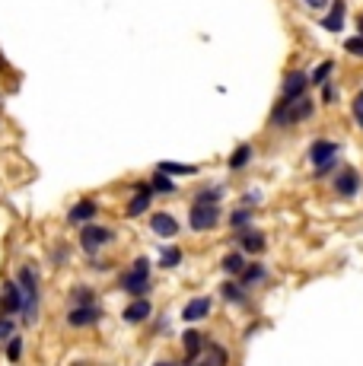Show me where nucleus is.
Instances as JSON below:
<instances>
[{
	"mask_svg": "<svg viewBox=\"0 0 363 366\" xmlns=\"http://www.w3.org/2000/svg\"><path fill=\"white\" fill-rule=\"evenodd\" d=\"M315 115V102L309 96H300V99H284L275 105V111H271V125L275 128H293L300 125V121H309V118Z\"/></svg>",
	"mask_w": 363,
	"mask_h": 366,
	"instance_id": "1",
	"label": "nucleus"
},
{
	"mask_svg": "<svg viewBox=\"0 0 363 366\" xmlns=\"http://www.w3.org/2000/svg\"><path fill=\"white\" fill-rule=\"evenodd\" d=\"M16 283H20V290H22V309H20L22 322L35 325V318H39V271H35L32 264L20 268Z\"/></svg>",
	"mask_w": 363,
	"mask_h": 366,
	"instance_id": "2",
	"label": "nucleus"
},
{
	"mask_svg": "<svg viewBox=\"0 0 363 366\" xmlns=\"http://www.w3.org/2000/svg\"><path fill=\"white\" fill-rule=\"evenodd\" d=\"M338 156H341V144H335V140H312V147H309V163H312L315 175L322 179V175H329L331 169H338Z\"/></svg>",
	"mask_w": 363,
	"mask_h": 366,
	"instance_id": "3",
	"label": "nucleus"
},
{
	"mask_svg": "<svg viewBox=\"0 0 363 366\" xmlns=\"http://www.w3.org/2000/svg\"><path fill=\"white\" fill-rule=\"evenodd\" d=\"M118 287L131 297H147L150 293V262L147 258H138V262L131 264V271H124L118 277Z\"/></svg>",
	"mask_w": 363,
	"mask_h": 366,
	"instance_id": "4",
	"label": "nucleus"
},
{
	"mask_svg": "<svg viewBox=\"0 0 363 366\" xmlns=\"http://www.w3.org/2000/svg\"><path fill=\"white\" fill-rule=\"evenodd\" d=\"M115 239V233H112L109 226H96V223H86V226L80 229V249L86 252V255H96L103 245H109V242Z\"/></svg>",
	"mask_w": 363,
	"mask_h": 366,
	"instance_id": "5",
	"label": "nucleus"
},
{
	"mask_svg": "<svg viewBox=\"0 0 363 366\" xmlns=\"http://www.w3.org/2000/svg\"><path fill=\"white\" fill-rule=\"evenodd\" d=\"M331 188H335L338 198L350 201V198H357V194H360L363 179H360V172H357L354 166H341V169H338V175L331 179Z\"/></svg>",
	"mask_w": 363,
	"mask_h": 366,
	"instance_id": "6",
	"label": "nucleus"
},
{
	"mask_svg": "<svg viewBox=\"0 0 363 366\" xmlns=\"http://www.w3.org/2000/svg\"><path fill=\"white\" fill-rule=\"evenodd\" d=\"M188 223H192L194 233H207V229H213L220 223V204H198V201H194Z\"/></svg>",
	"mask_w": 363,
	"mask_h": 366,
	"instance_id": "7",
	"label": "nucleus"
},
{
	"mask_svg": "<svg viewBox=\"0 0 363 366\" xmlns=\"http://www.w3.org/2000/svg\"><path fill=\"white\" fill-rule=\"evenodd\" d=\"M103 318V309L96 303H74L67 312V325L70 328H89V325H96Z\"/></svg>",
	"mask_w": 363,
	"mask_h": 366,
	"instance_id": "8",
	"label": "nucleus"
},
{
	"mask_svg": "<svg viewBox=\"0 0 363 366\" xmlns=\"http://www.w3.org/2000/svg\"><path fill=\"white\" fill-rule=\"evenodd\" d=\"M309 86H312V76L306 70H287L281 93H284V99H300V96H306Z\"/></svg>",
	"mask_w": 363,
	"mask_h": 366,
	"instance_id": "9",
	"label": "nucleus"
},
{
	"mask_svg": "<svg viewBox=\"0 0 363 366\" xmlns=\"http://www.w3.org/2000/svg\"><path fill=\"white\" fill-rule=\"evenodd\" d=\"M153 191H157L153 182L150 185H147V182H138V185H134V198L128 201V217L147 214V210H150V201H153Z\"/></svg>",
	"mask_w": 363,
	"mask_h": 366,
	"instance_id": "10",
	"label": "nucleus"
},
{
	"mask_svg": "<svg viewBox=\"0 0 363 366\" xmlns=\"http://www.w3.org/2000/svg\"><path fill=\"white\" fill-rule=\"evenodd\" d=\"M239 249L246 252V255H261V252L268 249V239H265V233H258V229H252V226H246V229H239Z\"/></svg>",
	"mask_w": 363,
	"mask_h": 366,
	"instance_id": "11",
	"label": "nucleus"
},
{
	"mask_svg": "<svg viewBox=\"0 0 363 366\" xmlns=\"http://www.w3.org/2000/svg\"><path fill=\"white\" fill-rule=\"evenodd\" d=\"M20 309H22L20 283H4V293H0V312H7V316H20Z\"/></svg>",
	"mask_w": 363,
	"mask_h": 366,
	"instance_id": "12",
	"label": "nucleus"
},
{
	"mask_svg": "<svg viewBox=\"0 0 363 366\" xmlns=\"http://www.w3.org/2000/svg\"><path fill=\"white\" fill-rule=\"evenodd\" d=\"M150 316H153V306H150V299L147 297H134V303L124 309V322L128 325H140V322H147Z\"/></svg>",
	"mask_w": 363,
	"mask_h": 366,
	"instance_id": "13",
	"label": "nucleus"
},
{
	"mask_svg": "<svg viewBox=\"0 0 363 366\" xmlns=\"http://www.w3.org/2000/svg\"><path fill=\"white\" fill-rule=\"evenodd\" d=\"M344 10H348L344 0H331L329 16H322V29H325V32H341V29H344Z\"/></svg>",
	"mask_w": 363,
	"mask_h": 366,
	"instance_id": "14",
	"label": "nucleus"
},
{
	"mask_svg": "<svg viewBox=\"0 0 363 366\" xmlns=\"http://www.w3.org/2000/svg\"><path fill=\"white\" fill-rule=\"evenodd\" d=\"M150 229L157 236H163V239H172V236L178 233V220L172 214H153L150 217Z\"/></svg>",
	"mask_w": 363,
	"mask_h": 366,
	"instance_id": "15",
	"label": "nucleus"
},
{
	"mask_svg": "<svg viewBox=\"0 0 363 366\" xmlns=\"http://www.w3.org/2000/svg\"><path fill=\"white\" fill-rule=\"evenodd\" d=\"M211 316V297H194L192 303L182 309V318L185 322H201V318Z\"/></svg>",
	"mask_w": 363,
	"mask_h": 366,
	"instance_id": "16",
	"label": "nucleus"
},
{
	"mask_svg": "<svg viewBox=\"0 0 363 366\" xmlns=\"http://www.w3.org/2000/svg\"><path fill=\"white\" fill-rule=\"evenodd\" d=\"M99 208H96V201H77L74 208H70L67 220L70 223H89V220H96Z\"/></svg>",
	"mask_w": 363,
	"mask_h": 366,
	"instance_id": "17",
	"label": "nucleus"
},
{
	"mask_svg": "<svg viewBox=\"0 0 363 366\" xmlns=\"http://www.w3.org/2000/svg\"><path fill=\"white\" fill-rule=\"evenodd\" d=\"M182 344H185V360L192 363V360H198V357H201V351L207 347V338H204L201 332H194V328H192V332L182 334Z\"/></svg>",
	"mask_w": 363,
	"mask_h": 366,
	"instance_id": "18",
	"label": "nucleus"
},
{
	"mask_svg": "<svg viewBox=\"0 0 363 366\" xmlns=\"http://www.w3.org/2000/svg\"><path fill=\"white\" fill-rule=\"evenodd\" d=\"M265 277H268V268H265V264H246V271L239 274V280H242V287H249V290H252L255 283H261Z\"/></svg>",
	"mask_w": 363,
	"mask_h": 366,
	"instance_id": "19",
	"label": "nucleus"
},
{
	"mask_svg": "<svg viewBox=\"0 0 363 366\" xmlns=\"http://www.w3.org/2000/svg\"><path fill=\"white\" fill-rule=\"evenodd\" d=\"M246 290H249V287H242V280H239V283L226 280L223 287H220V293H223V299H226V303H236V306H239V303H246Z\"/></svg>",
	"mask_w": 363,
	"mask_h": 366,
	"instance_id": "20",
	"label": "nucleus"
},
{
	"mask_svg": "<svg viewBox=\"0 0 363 366\" xmlns=\"http://www.w3.org/2000/svg\"><path fill=\"white\" fill-rule=\"evenodd\" d=\"M252 153H255L252 144H239L233 153H230V169H236V172H239V169H246L249 159H252Z\"/></svg>",
	"mask_w": 363,
	"mask_h": 366,
	"instance_id": "21",
	"label": "nucleus"
},
{
	"mask_svg": "<svg viewBox=\"0 0 363 366\" xmlns=\"http://www.w3.org/2000/svg\"><path fill=\"white\" fill-rule=\"evenodd\" d=\"M223 271L226 274H242V271H246V255H242V252H230V255H223Z\"/></svg>",
	"mask_w": 363,
	"mask_h": 366,
	"instance_id": "22",
	"label": "nucleus"
},
{
	"mask_svg": "<svg viewBox=\"0 0 363 366\" xmlns=\"http://www.w3.org/2000/svg\"><path fill=\"white\" fill-rule=\"evenodd\" d=\"M153 188H157L159 194H172V191H176V182H172V175H169V172L157 169V175H153Z\"/></svg>",
	"mask_w": 363,
	"mask_h": 366,
	"instance_id": "23",
	"label": "nucleus"
},
{
	"mask_svg": "<svg viewBox=\"0 0 363 366\" xmlns=\"http://www.w3.org/2000/svg\"><path fill=\"white\" fill-rule=\"evenodd\" d=\"M252 208H239V210H233V217H230V223H233V229H246V226H252Z\"/></svg>",
	"mask_w": 363,
	"mask_h": 366,
	"instance_id": "24",
	"label": "nucleus"
},
{
	"mask_svg": "<svg viewBox=\"0 0 363 366\" xmlns=\"http://www.w3.org/2000/svg\"><path fill=\"white\" fill-rule=\"evenodd\" d=\"M159 169L169 172V175H194V172H198V166H182V163H169V159H163Z\"/></svg>",
	"mask_w": 363,
	"mask_h": 366,
	"instance_id": "25",
	"label": "nucleus"
},
{
	"mask_svg": "<svg viewBox=\"0 0 363 366\" xmlns=\"http://www.w3.org/2000/svg\"><path fill=\"white\" fill-rule=\"evenodd\" d=\"M220 198H223V188H220V185L204 188V191L194 194V201H198V204H220Z\"/></svg>",
	"mask_w": 363,
	"mask_h": 366,
	"instance_id": "26",
	"label": "nucleus"
},
{
	"mask_svg": "<svg viewBox=\"0 0 363 366\" xmlns=\"http://www.w3.org/2000/svg\"><path fill=\"white\" fill-rule=\"evenodd\" d=\"M331 70H335V61H322V64H319V67L312 70V86H322L325 80L331 76Z\"/></svg>",
	"mask_w": 363,
	"mask_h": 366,
	"instance_id": "27",
	"label": "nucleus"
},
{
	"mask_svg": "<svg viewBox=\"0 0 363 366\" xmlns=\"http://www.w3.org/2000/svg\"><path fill=\"white\" fill-rule=\"evenodd\" d=\"M344 51L354 57H363V35H350V39H344Z\"/></svg>",
	"mask_w": 363,
	"mask_h": 366,
	"instance_id": "28",
	"label": "nucleus"
},
{
	"mask_svg": "<svg viewBox=\"0 0 363 366\" xmlns=\"http://www.w3.org/2000/svg\"><path fill=\"white\" fill-rule=\"evenodd\" d=\"M350 111H354V121H357V128L363 131V90L354 96V102H350Z\"/></svg>",
	"mask_w": 363,
	"mask_h": 366,
	"instance_id": "29",
	"label": "nucleus"
},
{
	"mask_svg": "<svg viewBox=\"0 0 363 366\" xmlns=\"http://www.w3.org/2000/svg\"><path fill=\"white\" fill-rule=\"evenodd\" d=\"M20 357H22V338H16V334H13V338L7 341V360H13V363H16Z\"/></svg>",
	"mask_w": 363,
	"mask_h": 366,
	"instance_id": "30",
	"label": "nucleus"
},
{
	"mask_svg": "<svg viewBox=\"0 0 363 366\" xmlns=\"http://www.w3.org/2000/svg\"><path fill=\"white\" fill-rule=\"evenodd\" d=\"M178 262H182V249H176V245H172V249H163V268H176Z\"/></svg>",
	"mask_w": 363,
	"mask_h": 366,
	"instance_id": "31",
	"label": "nucleus"
},
{
	"mask_svg": "<svg viewBox=\"0 0 363 366\" xmlns=\"http://www.w3.org/2000/svg\"><path fill=\"white\" fill-rule=\"evenodd\" d=\"M10 338H13V318L4 312L0 316V341H10Z\"/></svg>",
	"mask_w": 363,
	"mask_h": 366,
	"instance_id": "32",
	"label": "nucleus"
},
{
	"mask_svg": "<svg viewBox=\"0 0 363 366\" xmlns=\"http://www.w3.org/2000/svg\"><path fill=\"white\" fill-rule=\"evenodd\" d=\"M226 360H230V353H226L223 347L211 344V353H207V363H226Z\"/></svg>",
	"mask_w": 363,
	"mask_h": 366,
	"instance_id": "33",
	"label": "nucleus"
},
{
	"mask_svg": "<svg viewBox=\"0 0 363 366\" xmlns=\"http://www.w3.org/2000/svg\"><path fill=\"white\" fill-rule=\"evenodd\" d=\"M335 99H338L335 83H329V80H325V83H322V102H325V105H331V102H335Z\"/></svg>",
	"mask_w": 363,
	"mask_h": 366,
	"instance_id": "34",
	"label": "nucleus"
},
{
	"mask_svg": "<svg viewBox=\"0 0 363 366\" xmlns=\"http://www.w3.org/2000/svg\"><path fill=\"white\" fill-rule=\"evenodd\" d=\"M74 303H96V299H93L89 287H77V290H74Z\"/></svg>",
	"mask_w": 363,
	"mask_h": 366,
	"instance_id": "35",
	"label": "nucleus"
},
{
	"mask_svg": "<svg viewBox=\"0 0 363 366\" xmlns=\"http://www.w3.org/2000/svg\"><path fill=\"white\" fill-rule=\"evenodd\" d=\"M303 4H306L309 10H325V7H331L329 0H303Z\"/></svg>",
	"mask_w": 363,
	"mask_h": 366,
	"instance_id": "36",
	"label": "nucleus"
},
{
	"mask_svg": "<svg viewBox=\"0 0 363 366\" xmlns=\"http://www.w3.org/2000/svg\"><path fill=\"white\" fill-rule=\"evenodd\" d=\"M258 201H261V194H258V191H252V194H246V198H242V204H249V208H255Z\"/></svg>",
	"mask_w": 363,
	"mask_h": 366,
	"instance_id": "37",
	"label": "nucleus"
},
{
	"mask_svg": "<svg viewBox=\"0 0 363 366\" xmlns=\"http://www.w3.org/2000/svg\"><path fill=\"white\" fill-rule=\"evenodd\" d=\"M357 32L363 35V16H360V20H357Z\"/></svg>",
	"mask_w": 363,
	"mask_h": 366,
	"instance_id": "38",
	"label": "nucleus"
}]
</instances>
